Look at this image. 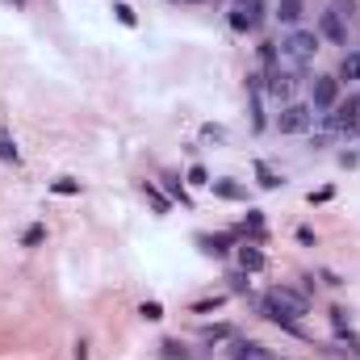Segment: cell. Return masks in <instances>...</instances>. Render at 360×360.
Masks as SVG:
<instances>
[{
  "instance_id": "cell-1",
  "label": "cell",
  "mask_w": 360,
  "mask_h": 360,
  "mask_svg": "<svg viewBox=\"0 0 360 360\" xmlns=\"http://www.w3.org/2000/svg\"><path fill=\"white\" fill-rule=\"evenodd\" d=\"M315 50H319V34H315V30H293V34L281 42V59H285L289 67H301V63L315 59Z\"/></svg>"
},
{
  "instance_id": "cell-2",
  "label": "cell",
  "mask_w": 360,
  "mask_h": 360,
  "mask_svg": "<svg viewBox=\"0 0 360 360\" xmlns=\"http://www.w3.org/2000/svg\"><path fill=\"white\" fill-rule=\"evenodd\" d=\"M273 306H277V310L289 319V323H297V319H306V315H310V297H306L301 289H289V285H273L268 293H264Z\"/></svg>"
},
{
  "instance_id": "cell-3",
  "label": "cell",
  "mask_w": 360,
  "mask_h": 360,
  "mask_svg": "<svg viewBox=\"0 0 360 360\" xmlns=\"http://www.w3.org/2000/svg\"><path fill=\"white\" fill-rule=\"evenodd\" d=\"M260 21H264V0H235L231 5V30L235 34L260 30Z\"/></svg>"
},
{
  "instance_id": "cell-4",
  "label": "cell",
  "mask_w": 360,
  "mask_h": 360,
  "mask_svg": "<svg viewBox=\"0 0 360 360\" xmlns=\"http://www.w3.org/2000/svg\"><path fill=\"white\" fill-rule=\"evenodd\" d=\"M315 126V109L310 105H285L281 118H277V130L281 134H301V130H310Z\"/></svg>"
},
{
  "instance_id": "cell-5",
  "label": "cell",
  "mask_w": 360,
  "mask_h": 360,
  "mask_svg": "<svg viewBox=\"0 0 360 360\" xmlns=\"http://www.w3.org/2000/svg\"><path fill=\"white\" fill-rule=\"evenodd\" d=\"M327 118H331L335 134H356V130H360V92H352L343 105H339L335 114H327Z\"/></svg>"
},
{
  "instance_id": "cell-6",
  "label": "cell",
  "mask_w": 360,
  "mask_h": 360,
  "mask_svg": "<svg viewBox=\"0 0 360 360\" xmlns=\"http://www.w3.org/2000/svg\"><path fill=\"white\" fill-rule=\"evenodd\" d=\"M339 105V80L335 76H319L310 88V109H335Z\"/></svg>"
},
{
  "instance_id": "cell-7",
  "label": "cell",
  "mask_w": 360,
  "mask_h": 360,
  "mask_svg": "<svg viewBox=\"0 0 360 360\" xmlns=\"http://www.w3.org/2000/svg\"><path fill=\"white\" fill-rule=\"evenodd\" d=\"M264 88H268L277 100H289V96H293V88H297V76H293V72H281V67H273V72L264 76Z\"/></svg>"
},
{
  "instance_id": "cell-8",
  "label": "cell",
  "mask_w": 360,
  "mask_h": 360,
  "mask_svg": "<svg viewBox=\"0 0 360 360\" xmlns=\"http://www.w3.org/2000/svg\"><path fill=\"white\" fill-rule=\"evenodd\" d=\"M319 30H323V38H331L335 46H348V21H343L335 9H327V13L319 17Z\"/></svg>"
},
{
  "instance_id": "cell-9",
  "label": "cell",
  "mask_w": 360,
  "mask_h": 360,
  "mask_svg": "<svg viewBox=\"0 0 360 360\" xmlns=\"http://www.w3.org/2000/svg\"><path fill=\"white\" fill-rule=\"evenodd\" d=\"M210 189H214V197H222V201H247V184H239V180H231V176L210 180Z\"/></svg>"
},
{
  "instance_id": "cell-10",
  "label": "cell",
  "mask_w": 360,
  "mask_h": 360,
  "mask_svg": "<svg viewBox=\"0 0 360 360\" xmlns=\"http://www.w3.org/2000/svg\"><path fill=\"white\" fill-rule=\"evenodd\" d=\"M264 264H268V260H264V251L255 247V243H243V247H239V268H243V273H260Z\"/></svg>"
},
{
  "instance_id": "cell-11",
  "label": "cell",
  "mask_w": 360,
  "mask_h": 360,
  "mask_svg": "<svg viewBox=\"0 0 360 360\" xmlns=\"http://www.w3.org/2000/svg\"><path fill=\"white\" fill-rule=\"evenodd\" d=\"M277 17H281L285 25H297V21L306 17V0H277Z\"/></svg>"
},
{
  "instance_id": "cell-12",
  "label": "cell",
  "mask_w": 360,
  "mask_h": 360,
  "mask_svg": "<svg viewBox=\"0 0 360 360\" xmlns=\"http://www.w3.org/2000/svg\"><path fill=\"white\" fill-rule=\"evenodd\" d=\"M142 197H147V205H151V210H156V214H168L172 210V201H168V193L164 189H156V184H142Z\"/></svg>"
},
{
  "instance_id": "cell-13",
  "label": "cell",
  "mask_w": 360,
  "mask_h": 360,
  "mask_svg": "<svg viewBox=\"0 0 360 360\" xmlns=\"http://www.w3.org/2000/svg\"><path fill=\"white\" fill-rule=\"evenodd\" d=\"M201 251H210V255H226L231 251V235H197Z\"/></svg>"
},
{
  "instance_id": "cell-14",
  "label": "cell",
  "mask_w": 360,
  "mask_h": 360,
  "mask_svg": "<svg viewBox=\"0 0 360 360\" xmlns=\"http://www.w3.org/2000/svg\"><path fill=\"white\" fill-rule=\"evenodd\" d=\"M339 76H343V80H360V50H348V55H343Z\"/></svg>"
},
{
  "instance_id": "cell-15",
  "label": "cell",
  "mask_w": 360,
  "mask_h": 360,
  "mask_svg": "<svg viewBox=\"0 0 360 360\" xmlns=\"http://www.w3.org/2000/svg\"><path fill=\"white\" fill-rule=\"evenodd\" d=\"M260 63L273 72V67H281V46L277 42H260Z\"/></svg>"
},
{
  "instance_id": "cell-16",
  "label": "cell",
  "mask_w": 360,
  "mask_h": 360,
  "mask_svg": "<svg viewBox=\"0 0 360 360\" xmlns=\"http://www.w3.org/2000/svg\"><path fill=\"white\" fill-rule=\"evenodd\" d=\"M255 176H260V189H281V184H285L268 164H255Z\"/></svg>"
},
{
  "instance_id": "cell-17",
  "label": "cell",
  "mask_w": 360,
  "mask_h": 360,
  "mask_svg": "<svg viewBox=\"0 0 360 360\" xmlns=\"http://www.w3.org/2000/svg\"><path fill=\"white\" fill-rule=\"evenodd\" d=\"M201 335H205V339H210V343H222V339H235V327H226V323H218V327H205Z\"/></svg>"
},
{
  "instance_id": "cell-18",
  "label": "cell",
  "mask_w": 360,
  "mask_h": 360,
  "mask_svg": "<svg viewBox=\"0 0 360 360\" xmlns=\"http://www.w3.org/2000/svg\"><path fill=\"white\" fill-rule=\"evenodd\" d=\"M0 160H5V164H17V147H13L9 130H0Z\"/></svg>"
},
{
  "instance_id": "cell-19",
  "label": "cell",
  "mask_w": 360,
  "mask_h": 360,
  "mask_svg": "<svg viewBox=\"0 0 360 360\" xmlns=\"http://www.w3.org/2000/svg\"><path fill=\"white\" fill-rule=\"evenodd\" d=\"M160 348H164V360H189V352H184V343H176V339H164Z\"/></svg>"
},
{
  "instance_id": "cell-20",
  "label": "cell",
  "mask_w": 360,
  "mask_h": 360,
  "mask_svg": "<svg viewBox=\"0 0 360 360\" xmlns=\"http://www.w3.org/2000/svg\"><path fill=\"white\" fill-rule=\"evenodd\" d=\"M114 17H118L122 25H130V30L138 25V17H134V9H130V5H122V0H118V5H114Z\"/></svg>"
},
{
  "instance_id": "cell-21",
  "label": "cell",
  "mask_w": 360,
  "mask_h": 360,
  "mask_svg": "<svg viewBox=\"0 0 360 360\" xmlns=\"http://www.w3.org/2000/svg\"><path fill=\"white\" fill-rule=\"evenodd\" d=\"M138 315H142L147 323H156V319H164V306H160V301H142V306H138Z\"/></svg>"
},
{
  "instance_id": "cell-22",
  "label": "cell",
  "mask_w": 360,
  "mask_h": 360,
  "mask_svg": "<svg viewBox=\"0 0 360 360\" xmlns=\"http://www.w3.org/2000/svg\"><path fill=\"white\" fill-rule=\"evenodd\" d=\"M164 184H168V193H172V197H176L180 205H193V201H189V193L180 189V180H176V176H164Z\"/></svg>"
},
{
  "instance_id": "cell-23",
  "label": "cell",
  "mask_w": 360,
  "mask_h": 360,
  "mask_svg": "<svg viewBox=\"0 0 360 360\" xmlns=\"http://www.w3.org/2000/svg\"><path fill=\"white\" fill-rule=\"evenodd\" d=\"M42 239H46V226H30V231L21 235V247H38Z\"/></svg>"
},
{
  "instance_id": "cell-24",
  "label": "cell",
  "mask_w": 360,
  "mask_h": 360,
  "mask_svg": "<svg viewBox=\"0 0 360 360\" xmlns=\"http://www.w3.org/2000/svg\"><path fill=\"white\" fill-rule=\"evenodd\" d=\"M50 189H55L59 197H72V193H80V184H76V180H67V176H63V180H55Z\"/></svg>"
},
{
  "instance_id": "cell-25",
  "label": "cell",
  "mask_w": 360,
  "mask_h": 360,
  "mask_svg": "<svg viewBox=\"0 0 360 360\" xmlns=\"http://www.w3.org/2000/svg\"><path fill=\"white\" fill-rule=\"evenodd\" d=\"M226 281H231V289H235V293H247V289H251V285H247V273H231Z\"/></svg>"
},
{
  "instance_id": "cell-26",
  "label": "cell",
  "mask_w": 360,
  "mask_h": 360,
  "mask_svg": "<svg viewBox=\"0 0 360 360\" xmlns=\"http://www.w3.org/2000/svg\"><path fill=\"white\" fill-rule=\"evenodd\" d=\"M189 180H193V184H210V172H205L201 164H193V168H189Z\"/></svg>"
},
{
  "instance_id": "cell-27",
  "label": "cell",
  "mask_w": 360,
  "mask_h": 360,
  "mask_svg": "<svg viewBox=\"0 0 360 360\" xmlns=\"http://www.w3.org/2000/svg\"><path fill=\"white\" fill-rule=\"evenodd\" d=\"M201 134H205V138H214V142H222V138H226V130H222V126H205Z\"/></svg>"
},
{
  "instance_id": "cell-28",
  "label": "cell",
  "mask_w": 360,
  "mask_h": 360,
  "mask_svg": "<svg viewBox=\"0 0 360 360\" xmlns=\"http://www.w3.org/2000/svg\"><path fill=\"white\" fill-rule=\"evenodd\" d=\"M218 301H222V297H210V301H197V306H193V310H197V315H210V310H214V306H218Z\"/></svg>"
},
{
  "instance_id": "cell-29",
  "label": "cell",
  "mask_w": 360,
  "mask_h": 360,
  "mask_svg": "<svg viewBox=\"0 0 360 360\" xmlns=\"http://www.w3.org/2000/svg\"><path fill=\"white\" fill-rule=\"evenodd\" d=\"M76 360H88V343H84V339L76 343Z\"/></svg>"
},
{
  "instance_id": "cell-30",
  "label": "cell",
  "mask_w": 360,
  "mask_h": 360,
  "mask_svg": "<svg viewBox=\"0 0 360 360\" xmlns=\"http://www.w3.org/2000/svg\"><path fill=\"white\" fill-rule=\"evenodd\" d=\"M176 5H205V0H176Z\"/></svg>"
},
{
  "instance_id": "cell-31",
  "label": "cell",
  "mask_w": 360,
  "mask_h": 360,
  "mask_svg": "<svg viewBox=\"0 0 360 360\" xmlns=\"http://www.w3.org/2000/svg\"><path fill=\"white\" fill-rule=\"evenodd\" d=\"M13 5H21V0H13Z\"/></svg>"
},
{
  "instance_id": "cell-32",
  "label": "cell",
  "mask_w": 360,
  "mask_h": 360,
  "mask_svg": "<svg viewBox=\"0 0 360 360\" xmlns=\"http://www.w3.org/2000/svg\"><path fill=\"white\" fill-rule=\"evenodd\" d=\"M273 360H277V356H273Z\"/></svg>"
}]
</instances>
